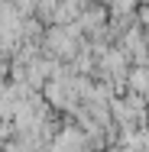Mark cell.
<instances>
[{
  "instance_id": "obj_1",
  "label": "cell",
  "mask_w": 149,
  "mask_h": 152,
  "mask_svg": "<svg viewBox=\"0 0 149 152\" xmlns=\"http://www.w3.org/2000/svg\"><path fill=\"white\" fill-rule=\"evenodd\" d=\"M75 32H78V29H52V32H49V49H52L55 55L71 58V55H75V49H78Z\"/></svg>"
},
{
  "instance_id": "obj_2",
  "label": "cell",
  "mask_w": 149,
  "mask_h": 152,
  "mask_svg": "<svg viewBox=\"0 0 149 152\" xmlns=\"http://www.w3.org/2000/svg\"><path fill=\"white\" fill-rule=\"evenodd\" d=\"M81 149H84V133L78 129H65L52 146V152H81Z\"/></svg>"
},
{
  "instance_id": "obj_3",
  "label": "cell",
  "mask_w": 149,
  "mask_h": 152,
  "mask_svg": "<svg viewBox=\"0 0 149 152\" xmlns=\"http://www.w3.org/2000/svg\"><path fill=\"white\" fill-rule=\"evenodd\" d=\"M75 13H78V0H65L59 10H55V20H71Z\"/></svg>"
}]
</instances>
